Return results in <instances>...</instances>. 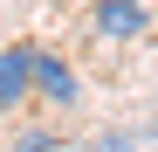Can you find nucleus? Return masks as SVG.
I'll use <instances>...</instances> for the list:
<instances>
[{
  "label": "nucleus",
  "instance_id": "2",
  "mask_svg": "<svg viewBox=\"0 0 158 152\" xmlns=\"http://www.w3.org/2000/svg\"><path fill=\"white\" fill-rule=\"evenodd\" d=\"M35 97H41V104H76V97H83V83H76V69L55 56V48H35Z\"/></svg>",
  "mask_w": 158,
  "mask_h": 152
},
{
  "label": "nucleus",
  "instance_id": "1",
  "mask_svg": "<svg viewBox=\"0 0 158 152\" xmlns=\"http://www.w3.org/2000/svg\"><path fill=\"white\" fill-rule=\"evenodd\" d=\"M35 97V42H7L0 48V111H21Z\"/></svg>",
  "mask_w": 158,
  "mask_h": 152
},
{
  "label": "nucleus",
  "instance_id": "4",
  "mask_svg": "<svg viewBox=\"0 0 158 152\" xmlns=\"http://www.w3.org/2000/svg\"><path fill=\"white\" fill-rule=\"evenodd\" d=\"M96 152H138V138H124V132H110V138H96Z\"/></svg>",
  "mask_w": 158,
  "mask_h": 152
},
{
  "label": "nucleus",
  "instance_id": "3",
  "mask_svg": "<svg viewBox=\"0 0 158 152\" xmlns=\"http://www.w3.org/2000/svg\"><path fill=\"white\" fill-rule=\"evenodd\" d=\"M96 35H110V42L144 35V7H138V0H103V7H96Z\"/></svg>",
  "mask_w": 158,
  "mask_h": 152
}]
</instances>
